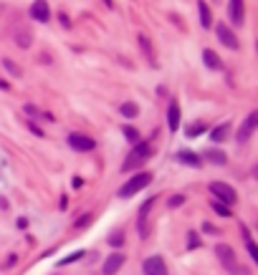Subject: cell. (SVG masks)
Segmentation results:
<instances>
[{
    "mask_svg": "<svg viewBox=\"0 0 258 275\" xmlns=\"http://www.w3.org/2000/svg\"><path fill=\"white\" fill-rule=\"evenodd\" d=\"M69 146L71 149H76V152H91V149H96V141L91 139V137H86V134H69Z\"/></svg>",
    "mask_w": 258,
    "mask_h": 275,
    "instance_id": "obj_7",
    "label": "cell"
},
{
    "mask_svg": "<svg viewBox=\"0 0 258 275\" xmlns=\"http://www.w3.org/2000/svg\"><path fill=\"white\" fill-rule=\"evenodd\" d=\"M187 247H190V250H195V247H200V238L195 235V232H190V235H187Z\"/></svg>",
    "mask_w": 258,
    "mask_h": 275,
    "instance_id": "obj_29",
    "label": "cell"
},
{
    "mask_svg": "<svg viewBox=\"0 0 258 275\" xmlns=\"http://www.w3.org/2000/svg\"><path fill=\"white\" fill-rule=\"evenodd\" d=\"M205 159H208L210 164H215V167H223V164L228 162V157H225L223 149H208V152H205Z\"/></svg>",
    "mask_w": 258,
    "mask_h": 275,
    "instance_id": "obj_19",
    "label": "cell"
},
{
    "mask_svg": "<svg viewBox=\"0 0 258 275\" xmlns=\"http://www.w3.org/2000/svg\"><path fill=\"white\" fill-rule=\"evenodd\" d=\"M137 40H139V48H142V53L147 56V61L152 63V66H157V58H155V51H152V40H149L144 33H139Z\"/></svg>",
    "mask_w": 258,
    "mask_h": 275,
    "instance_id": "obj_15",
    "label": "cell"
},
{
    "mask_svg": "<svg viewBox=\"0 0 258 275\" xmlns=\"http://www.w3.org/2000/svg\"><path fill=\"white\" fill-rule=\"evenodd\" d=\"M177 162H180V164H187V167H200V164H203V157H198V154L182 149V152H177Z\"/></svg>",
    "mask_w": 258,
    "mask_h": 275,
    "instance_id": "obj_17",
    "label": "cell"
},
{
    "mask_svg": "<svg viewBox=\"0 0 258 275\" xmlns=\"http://www.w3.org/2000/svg\"><path fill=\"white\" fill-rule=\"evenodd\" d=\"M215 35H218V40H220L225 48H230V51H238V48H241V40H238V35L233 33L230 26L218 23V26H215Z\"/></svg>",
    "mask_w": 258,
    "mask_h": 275,
    "instance_id": "obj_4",
    "label": "cell"
},
{
    "mask_svg": "<svg viewBox=\"0 0 258 275\" xmlns=\"http://www.w3.org/2000/svg\"><path fill=\"white\" fill-rule=\"evenodd\" d=\"M213 209L218 215H223V217H230V209H228V205H223V202H213Z\"/></svg>",
    "mask_w": 258,
    "mask_h": 275,
    "instance_id": "obj_26",
    "label": "cell"
},
{
    "mask_svg": "<svg viewBox=\"0 0 258 275\" xmlns=\"http://www.w3.org/2000/svg\"><path fill=\"white\" fill-rule=\"evenodd\" d=\"M198 13H200V26L213 28V15H210V8H208L205 0H198Z\"/></svg>",
    "mask_w": 258,
    "mask_h": 275,
    "instance_id": "obj_18",
    "label": "cell"
},
{
    "mask_svg": "<svg viewBox=\"0 0 258 275\" xmlns=\"http://www.w3.org/2000/svg\"><path fill=\"white\" fill-rule=\"evenodd\" d=\"M124 137H127V141H132V144L139 141V132L134 129V126H129V124L124 126Z\"/></svg>",
    "mask_w": 258,
    "mask_h": 275,
    "instance_id": "obj_23",
    "label": "cell"
},
{
    "mask_svg": "<svg viewBox=\"0 0 258 275\" xmlns=\"http://www.w3.org/2000/svg\"><path fill=\"white\" fill-rule=\"evenodd\" d=\"M119 114H122L124 119H134V116L139 114V106H137L134 101H127V103H122V106H119Z\"/></svg>",
    "mask_w": 258,
    "mask_h": 275,
    "instance_id": "obj_20",
    "label": "cell"
},
{
    "mask_svg": "<svg viewBox=\"0 0 258 275\" xmlns=\"http://www.w3.org/2000/svg\"><path fill=\"white\" fill-rule=\"evenodd\" d=\"M155 205V197L152 200H147L142 207H139V217H137V227H139V238H147L149 235V225H147V215H149V209H152Z\"/></svg>",
    "mask_w": 258,
    "mask_h": 275,
    "instance_id": "obj_12",
    "label": "cell"
},
{
    "mask_svg": "<svg viewBox=\"0 0 258 275\" xmlns=\"http://www.w3.org/2000/svg\"><path fill=\"white\" fill-rule=\"evenodd\" d=\"M228 15L233 20V26H243V20H246V5H243V0H230V3H228Z\"/></svg>",
    "mask_w": 258,
    "mask_h": 275,
    "instance_id": "obj_10",
    "label": "cell"
},
{
    "mask_svg": "<svg viewBox=\"0 0 258 275\" xmlns=\"http://www.w3.org/2000/svg\"><path fill=\"white\" fill-rule=\"evenodd\" d=\"M142 268H144V275H170V273H167V265H165V260H162L160 255L147 258Z\"/></svg>",
    "mask_w": 258,
    "mask_h": 275,
    "instance_id": "obj_9",
    "label": "cell"
},
{
    "mask_svg": "<svg viewBox=\"0 0 258 275\" xmlns=\"http://www.w3.org/2000/svg\"><path fill=\"white\" fill-rule=\"evenodd\" d=\"M84 258V252L79 250V252H71V255H66V258H63L61 260V265H69V263H76V260H81Z\"/></svg>",
    "mask_w": 258,
    "mask_h": 275,
    "instance_id": "obj_28",
    "label": "cell"
},
{
    "mask_svg": "<svg viewBox=\"0 0 258 275\" xmlns=\"http://www.w3.org/2000/svg\"><path fill=\"white\" fill-rule=\"evenodd\" d=\"M18 227H20V230H26V227H28V220H26V217H20V220H18Z\"/></svg>",
    "mask_w": 258,
    "mask_h": 275,
    "instance_id": "obj_33",
    "label": "cell"
},
{
    "mask_svg": "<svg viewBox=\"0 0 258 275\" xmlns=\"http://www.w3.org/2000/svg\"><path fill=\"white\" fill-rule=\"evenodd\" d=\"M26 114H28V116L36 114V106H33V103H26Z\"/></svg>",
    "mask_w": 258,
    "mask_h": 275,
    "instance_id": "obj_32",
    "label": "cell"
},
{
    "mask_svg": "<svg viewBox=\"0 0 258 275\" xmlns=\"http://www.w3.org/2000/svg\"><path fill=\"white\" fill-rule=\"evenodd\" d=\"M210 137H213V141H223V139L228 137V124H220L218 129H213Z\"/></svg>",
    "mask_w": 258,
    "mask_h": 275,
    "instance_id": "obj_21",
    "label": "cell"
},
{
    "mask_svg": "<svg viewBox=\"0 0 258 275\" xmlns=\"http://www.w3.org/2000/svg\"><path fill=\"white\" fill-rule=\"evenodd\" d=\"M31 15H33V20H38V23H48L51 20V8H48L46 0H36V3L31 5Z\"/></svg>",
    "mask_w": 258,
    "mask_h": 275,
    "instance_id": "obj_11",
    "label": "cell"
},
{
    "mask_svg": "<svg viewBox=\"0 0 258 275\" xmlns=\"http://www.w3.org/2000/svg\"><path fill=\"white\" fill-rule=\"evenodd\" d=\"M215 255H218L220 265H223L230 275H251V270L243 268V265L238 263V258H235V250H233L230 245H225V242L215 245Z\"/></svg>",
    "mask_w": 258,
    "mask_h": 275,
    "instance_id": "obj_1",
    "label": "cell"
},
{
    "mask_svg": "<svg viewBox=\"0 0 258 275\" xmlns=\"http://www.w3.org/2000/svg\"><path fill=\"white\" fill-rule=\"evenodd\" d=\"M210 195L215 197V202H223V205H233L235 202V189L225 182H213L210 184Z\"/></svg>",
    "mask_w": 258,
    "mask_h": 275,
    "instance_id": "obj_5",
    "label": "cell"
},
{
    "mask_svg": "<svg viewBox=\"0 0 258 275\" xmlns=\"http://www.w3.org/2000/svg\"><path fill=\"white\" fill-rule=\"evenodd\" d=\"M13 40H15V46H20V48H31V46H33V33H31L26 26H23V28H15Z\"/></svg>",
    "mask_w": 258,
    "mask_h": 275,
    "instance_id": "obj_13",
    "label": "cell"
},
{
    "mask_svg": "<svg viewBox=\"0 0 258 275\" xmlns=\"http://www.w3.org/2000/svg\"><path fill=\"white\" fill-rule=\"evenodd\" d=\"M180 119H182V114H180V103H177V101H170V109H167V121H170V129H172V132H177Z\"/></svg>",
    "mask_w": 258,
    "mask_h": 275,
    "instance_id": "obj_14",
    "label": "cell"
},
{
    "mask_svg": "<svg viewBox=\"0 0 258 275\" xmlns=\"http://www.w3.org/2000/svg\"><path fill=\"white\" fill-rule=\"evenodd\" d=\"M127 263V258H124V252H112L109 258L104 260V275H117L119 270H122V265Z\"/></svg>",
    "mask_w": 258,
    "mask_h": 275,
    "instance_id": "obj_8",
    "label": "cell"
},
{
    "mask_svg": "<svg viewBox=\"0 0 258 275\" xmlns=\"http://www.w3.org/2000/svg\"><path fill=\"white\" fill-rule=\"evenodd\" d=\"M203 61H205V66H208V69H213V71H220V69H223L220 56L215 53V51H210V48H205V51H203Z\"/></svg>",
    "mask_w": 258,
    "mask_h": 275,
    "instance_id": "obj_16",
    "label": "cell"
},
{
    "mask_svg": "<svg viewBox=\"0 0 258 275\" xmlns=\"http://www.w3.org/2000/svg\"><path fill=\"white\" fill-rule=\"evenodd\" d=\"M149 157V144L147 141H137L134 144V149H132V154H129L127 159H124V172H132V169H137L139 164H144V159Z\"/></svg>",
    "mask_w": 258,
    "mask_h": 275,
    "instance_id": "obj_3",
    "label": "cell"
},
{
    "mask_svg": "<svg viewBox=\"0 0 258 275\" xmlns=\"http://www.w3.org/2000/svg\"><path fill=\"white\" fill-rule=\"evenodd\" d=\"M3 66H5V71H8L10 76H20V69L15 66V63H13L10 58H3Z\"/></svg>",
    "mask_w": 258,
    "mask_h": 275,
    "instance_id": "obj_25",
    "label": "cell"
},
{
    "mask_svg": "<svg viewBox=\"0 0 258 275\" xmlns=\"http://www.w3.org/2000/svg\"><path fill=\"white\" fill-rule=\"evenodd\" d=\"M185 134H187L190 139H195V137H200V134H205V126H203V124H192V129H187Z\"/></svg>",
    "mask_w": 258,
    "mask_h": 275,
    "instance_id": "obj_24",
    "label": "cell"
},
{
    "mask_svg": "<svg viewBox=\"0 0 258 275\" xmlns=\"http://www.w3.org/2000/svg\"><path fill=\"white\" fill-rule=\"evenodd\" d=\"M91 220H94V215H91V212H86V215H81V217L74 222V227H76V230H84V227H89V225H91Z\"/></svg>",
    "mask_w": 258,
    "mask_h": 275,
    "instance_id": "obj_22",
    "label": "cell"
},
{
    "mask_svg": "<svg viewBox=\"0 0 258 275\" xmlns=\"http://www.w3.org/2000/svg\"><path fill=\"white\" fill-rule=\"evenodd\" d=\"M152 184V174L149 172H137L132 179H129L122 189H119V197L122 200H127V197H132V195H137V192H142L144 187H149Z\"/></svg>",
    "mask_w": 258,
    "mask_h": 275,
    "instance_id": "obj_2",
    "label": "cell"
},
{
    "mask_svg": "<svg viewBox=\"0 0 258 275\" xmlns=\"http://www.w3.org/2000/svg\"><path fill=\"white\" fill-rule=\"evenodd\" d=\"M182 202H185V197H182V195H172V197L167 200V205H170V207H180Z\"/></svg>",
    "mask_w": 258,
    "mask_h": 275,
    "instance_id": "obj_30",
    "label": "cell"
},
{
    "mask_svg": "<svg viewBox=\"0 0 258 275\" xmlns=\"http://www.w3.org/2000/svg\"><path fill=\"white\" fill-rule=\"evenodd\" d=\"M256 126H258V111H251V114L246 116V121L241 124L238 134H235V141H238V144H246V141L251 139V134L256 132Z\"/></svg>",
    "mask_w": 258,
    "mask_h": 275,
    "instance_id": "obj_6",
    "label": "cell"
},
{
    "mask_svg": "<svg viewBox=\"0 0 258 275\" xmlns=\"http://www.w3.org/2000/svg\"><path fill=\"white\" fill-rule=\"evenodd\" d=\"M81 184H84V179H81V177H74V179H71V187H74V189H79Z\"/></svg>",
    "mask_w": 258,
    "mask_h": 275,
    "instance_id": "obj_31",
    "label": "cell"
},
{
    "mask_svg": "<svg viewBox=\"0 0 258 275\" xmlns=\"http://www.w3.org/2000/svg\"><path fill=\"white\" fill-rule=\"evenodd\" d=\"M122 242H124V232H112V235H109V245L122 247Z\"/></svg>",
    "mask_w": 258,
    "mask_h": 275,
    "instance_id": "obj_27",
    "label": "cell"
}]
</instances>
